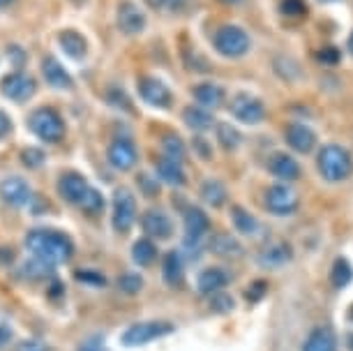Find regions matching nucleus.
<instances>
[{
	"mask_svg": "<svg viewBox=\"0 0 353 351\" xmlns=\"http://www.w3.org/2000/svg\"><path fill=\"white\" fill-rule=\"evenodd\" d=\"M157 257H159L157 241H152L148 236L137 238L134 245H132V263L137 268H150L157 261Z\"/></svg>",
	"mask_w": 353,
	"mask_h": 351,
	"instance_id": "obj_26",
	"label": "nucleus"
},
{
	"mask_svg": "<svg viewBox=\"0 0 353 351\" xmlns=\"http://www.w3.org/2000/svg\"><path fill=\"white\" fill-rule=\"evenodd\" d=\"M353 280V268H351V263L344 259V257H337L335 263H332V268H330V282H332V287L335 289H344V287H349Z\"/></svg>",
	"mask_w": 353,
	"mask_h": 351,
	"instance_id": "obj_36",
	"label": "nucleus"
},
{
	"mask_svg": "<svg viewBox=\"0 0 353 351\" xmlns=\"http://www.w3.org/2000/svg\"><path fill=\"white\" fill-rule=\"evenodd\" d=\"M74 280L83 287L90 289H106L109 287V280H106L104 273H99L97 268H79L74 270Z\"/></svg>",
	"mask_w": 353,
	"mask_h": 351,
	"instance_id": "obj_38",
	"label": "nucleus"
},
{
	"mask_svg": "<svg viewBox=\"0 0 353 351\" xmlns=\"http://www.w3.org/2000/svg\"><path fill=\"white\" fill-rule=\"evenodd\" d=\"M208 305H210V312L229 314L233 312V308H236V301H233V296L226 294V291H217V294L208 296Z\"/></svg>",
	"mask_w": 353,
	"mask_h": 351,
	"instance_id": "obj_39",
	"label": "nucleus"
},
{
	"mask_svg": "<svg viewBox=\"0 0 353 351\" xmlns=\"http://www.w3.org/2000/svg\"><path fill=\"white\" fill-rule=\"evenodd\" d=\"M145 3H148L152 10H164V8H169V0H145Z\"/></svg>",
	"mask_w": 353,
	"mask_h": 351,
	"instance_id": "obj_51",
	"label": "nucleus"
},
{
	"mask_svg": "<svg viewBox=\"0 0 353 351\" xmlns=\"http://www.w3.org/2000/svg\"><path fill=\"white\" fill-rule=\"evenodd\" d=\"M349 349H351V351H353V335H351V337H349Z\"/></svg>",
	"mask_w": 353,
	"mask_h": 351,
	"instance_id": "obj_54",
	"label": "nucleus"
},
{
	"mask_svg": "<svg viewBox=\"0 0 353 351\" xmlns=\"http://www.w3.org/2000/svg\"><path fill=\"white\" fill-rule=\"evenodd\" d=\"M173 330H176V326H173L171 321H164V319L134 321L123 330L121 342H123V347L137 349V347H145V344H150V342L162 340V337H169Z\"/></svg>",
	"mask_w": 353,
	"mask_h": 351,
	"instance_id": "obj_3",
	"label": "nucleus"
},
{
	"mask_svg": "<svg viewBox=\"0 0 353 351\" xmlns=\"http://www.w3.org/2000/svg\"><path fill=\"white\" fill-rule=\"evenodd\" d=\"M293 259V248L286 241H270L265 243L256 254V261L261 268H270V270H277V268H284L286 263Z\"/></svg>",
	"mask_w": 353,
	"mask_h": 351,
	"instance_id": "obj_15",
	"label": "nucleus"
},
{
	"mask_svg": "<svg viewBox=\"0 0 353 351\" xmlns=\"http://www.w3.org/2000/svg\"><path fill=\"white\" fill-rule=\"evenodd\" d=\"M21 162H23V167H28V169H39L46 162V155H44V150L32 148L30 146V148L21 150Z\"/></svg>",
	"mask_w": 353,
	"mask_h": 351,
	"instance_id": "obj_41",
	"label": "nucleus"
},
{
	"mask_svg": "<svg viewBox=\"0 0 353 351\" xmlns=\"http://www.w3.org/2000/svg\"><path fill=\"white\" fill-rule=\"evenodd\" d=\"M284 139H286V143H289L291 148L296 150V153H301V155H310L312 150L316 148V132L312 130L310 125L298 123V121L286 125Z\"/></svg>",
	"mask_w": 353,
	"mask_h": 351,
	"instance_id": "obj_16",
	"label": "nucleus"
},
{
	"mask_svg": "<svg viewBox=\"0 0 353 351\" xmlns=\"http://www.w3.org/2000/svg\"><path fill=\"white\" fill-rule=\"evenodd\" d=\"M231 116L243 125H261L265 121V104L250 92H238L231 99Z\"/></svg>",
	"mask_w": 353,
	"mask_h": 351,
	"instance_id": "obj_11",
	"label": "nucleus"
},
{
	"mask_svg": "<svg viewBox=\"0 0 353 351\" xmlns=\"http://www.w3.org/2000/svg\"><path fill=\"white\" fill-rule=\"evenodd\" d=\"M58 42H61V49L65 51V56L74 58V61L83 58L85 51H88V42H85V37L77 30H63L61 35H58Z\"/></svg>",
	"mask_w": 353,
	"mask_h": 351,
	"instance_id": "obj_31",
	"label": "nucleus"
},
{
	"mask_svg": "<svg viewBox=\"0 0 353 351\" xmlns=\"http://www.w3.org/2000/svg\"><path fill=\"white\" fill-rule=\"evenodd\" d=\"M263 206L270 215L289 217L301 208V194L291 188V183H275L265 190Z\"/></svg>",
	"mask_w": 353,
	"mask_h": 351,
	"instance_id": "obj_7",
	"label": "nucleus"
},
{
	"mask_svg": "<svg viewBox=\"0 0 353 351\" xmlns=\"http://www.w3.org/2000/svg\"><path fill=\"white\" fill-rule=\"evenodd\" d=\"M139 95L145 104L155 109H169L173 102V92L169 90V86L155 77H143L139 81Z\"/></svg>",
	"mask_w": 353,
	"mask_h": 351,
	"instance_id": "obj_14",
	"label": "nucleus"
},
{
	"mask_svg": "<svg viewBox=\"0 0 353 351\" xmlns=\"http://www.w3.org/2000/svg\"><path fill=\"white\" fill-rule=\"evenodd\" d=\"M319 3H337V0H319Z\"/></svg>",
	"mask_w": 353,
	"mask_h": 351,
	"instance_id": "obj_55",
	"label": "nucleus"
},
{
	"mask_svg": "<svg viewBox=\"0 0 353 351\" xmlns=\"http://www.w3.org/2000/svg\"><path fill=\"white\" fill-rule=\"evenodd\" d=\"M28 128L39 141L44 143H61L65 139V121L56 109L39 107L30 114Z\"/></svg>",
	"mask_w": 353,
	"mask_h": 351,
	"instance_id": "obj_5",
	"label": "nucleus"
},
{
	"mask_svg": "<svg viewBox=\"0 0 353 351\" xmlns=\"http://www.w3.org/2000/svg\"><path fill=\"white\" fill-rule=\"evenodd\" d=\"M183 123L188 125L192 132H196V134H201V132H208L215 128V116H212V111L199 107V104H190V107H185L183 111Z\"/></svg>",
	"mask_w": 353,
	"mask_h": 351,
	"instance_id": "obj_25",
	"label": "nucleus"
},
{
	"mask_svg": "<svg viewBox=\"0 0 353 351\" xmlns=\"http://www.w3.org/2000/svg\"><path fill=\"white\" fill-rule=\"evenodd\" d=\"M162 155L185 164V160H188V146H185V141L178 134H164V139H162Z\"/></svg>",
	"mask_w": 353,
	"mask_h": 351,
	"instance_id": "obj_35",
	"label": "nucleus"
},
{
	"mask_svg": "<svg viewBox=\"0 0 353 351\" xmlns=\"http://www.w3.org/2000/svg\"><path fill=\"white\" fill-rule=\"evenodd\" d=\"M201 201L205 203L208 208H222L226 203V199H229V192H226L224 183L217 181V178H208V181H203L201 185Z\"/></svg>",
	"mask_w": 353,
	"mask_h": 351,
	"instance_id": "obj_30",
	"label": "nucleus"
},
{
	"mask_svg": "<svg viewBox=\"0 0 353 351\" xmlns=\"http://www.w3.org/2000/svg\"><path fill=\"white\" fill-rule=\"evenodd\" d=\"M316 58L323 65H337L339 63V51H337V46H323V49L316 54Z\"/></svg>",
	"mask_w": 353,
	"mask_h": 351,
	"instance_id": "obj_46",
	"label": "nucleus"
},
{
	"mask_svg": "<svg viewBox=\"0 0 353 351\" xmlns=\"http://www.w3.org/2000/svg\"><path fill=\"white\" fill-rule=\"evenodd\" d=\"M282 14L286 17H305L307 14V3L305 0H282Z\"/></svg>",
	"mask_w": 353,
	"mask_h": 351,
	"instance_id": "obj_44",
	"label": "nucleus"
},
{
	"mask_svg": "<svg viewBox=\"0 0 353 351\" xmlns=\"http://www.w3.org/2000/svg\"><path fill=\"white\" fill-rule=\"evenodd\" d=\"M23 245L30 257L49 263L53 268L70 263L72 257H74V241L61 229H30L23 238Z\"/></svg>",
	"mask_w": 353,
	"mask_h": 351,
	"instance_id": "obj_1",
	"label": "nucleus"
},
{
	"mask_svg": "<svg viewBox=\"0 0 353 351\" xmlns=\"http://www.w3.org/2000/svg\"><path fill=\"white\" fill-rule=\"evenodd\" d=\"M231 222H233V229L238 231L241 236H256L259 229H261V222L256 220L254 213H250L248 208L238 206V203H233L231 206Z\"/></svg>",
	"mask_w": 353,
	"mask_h": 351,
	"instance_id": "obj_28",
	"label": "nucleus"
},
{
	"mask_svg": "<svg viewBox=\"0 0 353 351\" xmlns=\"http://www.w3.org/2000/svg\"><path fill=\"white\" fill-rule=\"evenodd\" d=\"M8 3H12V0H0V5H8Z\"/></svg>",
	"mask_w": 353,
	"mask_h": 351,
	"instance_id": "obj_56",
	"label": "nucleus"
},
{
	"mask_svg": "<svg viewBox=\"0 0 353 351\" xmlns=\"http://www.w3.org/2000/svg\"><path fill=\"white\" fill-rule=\"evenodd\" d=\"M316 169L323 181H328V183L349 181L353 174V157L344 146L325 143L316 153Z\"/></svg>",
	"mask_w": 353,
	"mask_h": 351,
	"instance_id": "obj_2",
	"label": "nucleus"
},
{
	"mask_svg": "<svg viewBox=\"0 0 353 351\" xmlns=\"http://www.w3.org/2000/svg\"><path fill=\"white\" fill-rule=\"evenodd\" d=\"M192 95H194L196 99V104L199 107H203V109H219L224 104V99H226V92L224 88L219 83H212V81H203V83H199L194 90H192Z\"/></svg>",
	"mask_w": 353,
	"mask_h": 351,
	"instance_id": "obj_23",
	"label": "nucleus"
},
{
	"mask_svg": "<svg viewBox=\"0 0 353 351\" xmlns=\"http://www.w3.org/2000/svg\"><path fill=\"white\" fill-rule=\"evenodd\" d=\"M268 171L279 183H296L301 178V164L289 153H272L268 157Z\"/></svg>",
	"mask_w": 353,
	"mask_h": 351,
	"instance_id": "obj_19",
	"label": "nucleus"
},
{
	"mask_svg": "<svg viewBox=\"0 0 353 351\" xmlns=\"http://www.w3.org/2000/svg\"><path fill=\"white\" fill-rule=\"evenodd\" d=\"M106 162L113 171H132L139 162V150L137 143L130 137H116L106 148Z\"/></svg>",
	"mask_w": 353,
	"mask_h": 351,
	"instance_id": "obj_8",
	"label": "nucleus"
},
{
	"mask_svg": "<svg viewBox=\"0 0 353 351\" xmlns=\"http://www.w3.org/2000/svg\"><path fill=\"white\" fill-rule=\"evenodd\" d=\"M116 287L125 296H137V294H141V291H143L145 280H143V275L137 273V270H128V273H123L121 277H118Z\"/></svg>",
	"mask_w": 353,
	"mask_h": 351,
	"instance_id": "obj_37",
	"label": "nucleus"
},
{
	"mask_svg": "<svg viewBox=\"0 0 353 351\" xmlns=\"http://www.w3.org/2000/svg\"><path fill=\"white\" fill-rule=\"evenodd\" d=\"M212 44H215L217 54L224 58H243L252 49L250 35L236 23H226L222 28H217L215 37H212Z\"/></svg>",
	"mask_w": 353,
	"mask_h": 351,
	"instance_id": "obj_6",
	"label": "nucleus"
},
{
	"mask_svg": "<svg viewBox=\"0 0 353 351\" xmlns=\"http://www.w3.org/2000/svg\"><path fill=\"white\" fill-rule=\"evenodd\" d=\"M8 56L14 61V65L17 68H23V58H26V54L21 51V46H10L8 49Z\"/></svg>",
	"mask_w": 353,
	"mask_h": 351,
	"instance_id": "obj_49",
	"label": "nucleus"
},
{
	"mask_svg": "<svg viewBox=\"0 0 353 351\" xmlns=\"http://www.w3.org/2000/svg\"><path fill=\"white\" fill-rule=\"evenodd\" d=\"M0 90H3V95L12 99V102H26V99H30L35 95L37 90V83L35 79L30 74H26V72H12L3 79V83H0Z\"/></svg>",
	"mask_w": 353,
	"mask_h": 351,
	"instance_id": "obj_13",
	"label": "nucleus"
},
{
	"mask_svg": "<svg viewBox=\"0 0 353 351\" xmlns=\"http://www.w3.org/2000/svg\"><path fill=\"white\" fill-rule=\"evenodd\" d=\"M210 252H215L217 257H226V259H236V257H243V245L236 241L231 234L226 231H217V234L210 236L208 241Z\"/></svg>",
	"mask_w": 353,
	"mask_h": 351,
	"instance_id": "obj_27",
	"label": "nucleus"
},
{
	"mask_svg": "<svg viewBox=\"0 0 353 351\" xmlns=\"http://www.w3.org/2000/svg\"><path fill=\"white\" fill-rule=\"evenodd\" d=\"M192 148H194V153L201 157V160H210V157H212V146L205 141L203 137H194V141H192Z\"/></svg>",
	"mask_w": 353,
	"mask_h": 351,
	"instance_id": "obj_45",
	"label": "nucleus"
},
{
	"mask_svg": "<svg viewBox=\"0 0 353 351\" xmlns=\"http://www.w3.org/2000/svg\"><path fill=\"white\" fill-rule=\"evenodd\" d=\"M42 74H44L46 83H49L51 88L70 90L72 86H74V81H72V77H70V72L65 70L53 56H46L44 61H42Z\"/></svg>",
	"mask_w": 353,
	"mask_h": 351,
	"instance_id": "obj_24",
	"label": "nucleus"
},
{
	"mask_svg": "<svg viewBox=\"0 0 353 351\" xmlns=\"http://www.w3.org/2000/svg\"><path fill=\"white\" fill-rule=\"evenodd\" d=\"M303 351H337V337L328 326H319L303 342Z\"/></svg>",
	"mask_w": 353,
	"mask_h": 351,
	"instance_id": "obj_29",
	"label": "nucleus"
},
{
	"mask_svg": "<svg viewBox=\"0 0 353 351\" xmlns=\"http://www.w3.org/2000/svg\"><path fill=\"white\" fill-rule=\"evenodd\" d=\"M118 30L123 35H139L145 30V14L132 0H121L118 5Z\"/></svg>",
	"mask_w": 353,
	"mask_h": 351,
	"instance_id": "obj_17",
	"label": "nucleus"
},
{
	"mask_svg": "<svg viewBox=\"0 0 353 351\" xmlns=\"http://www.w3.org/2000/svg\"><path fill=\"white\" fill-rule=\"evenodd\" d=\"M77 351H111V349L106 347V340H104V335H99V333H92V335L83 337V340L79 342Z\"/></svg>",
	"mask_w": 353,
	"mask_h": 351,
	"instance_id": "obj_42",
	"label": "nucleus"
},
{
	"mask_svg": "<svg viewBox=\"0 0 353 351\" xmlns=\"http://www.w3.org/2000/svg\"><path fill=\"white\" fill-rule=\"evenodd\" d=\"M139 220V208H137V197L132 194L130 188H118L113 192L111 201V227L118 236L130 234L132 227Z\"/></svg>",
	"mask_w": 353,
	"mask_h": 351,
	"instance_id": "obj_4",
	"label": "nucleus"
},
{
	"mask_svg": "<svg viewBox=\"0 0 353 351\" xmlns=\"http://www.w3.org/2000/svg\"><path fill=\"white\" fill-rule=\"evenodd\" d=\"M141 229L143 236L152 238V241H169L173 236V220L164 208H148L141 215Z\"/></svg>",
	"mask_w": 353,
	"mask_h": 351,
	"instance_id": "obj_12",
	"label": "nucleus"
},
{
	"mask_svg": "<svg viewBox=\"0 0 353 351\" xmlns=\"http://www.w3.org/2000/svg\"><path fill=\"white\" fill-rule=\"evenodd\" d=\"M162 280L171 289H181L185 284V257L181 250H169L162 257Z\"/></svg>",
	"mask_w": 353,
	"mask_h": 351,
	"instance_id": "obj_21",
	"label": "nucleus"
},
{
	"mask_svg": "<svg viewBox=\"0 0 353 351\" xmlns=\"http://www.w3.org/2000/svg\"><path fill=\"white\" fill-rule=\"evenodd\" d=\"M12 342H14V328L8 321H0V351L8 349Z\"/></svg>",
	"mask_w": 353,
	"mask_h": 351,
	"instance_id": "obj_47",
	"label": "nucleus"
},
{
	"mask_svg": "<svg viewBox=\"0 0 353 351\" xmlns=\"http://www.w3.org/2000/svg\"><path fill=\"white\" fill-rule=\"evenodd\" d=\"M229 282H231L229 270L222 266H208L196 277V291L201 296H210V294H217V291H224Z\"/></svg>",
	"mask_w": 353,
	"mask_h": 351,
	"instance_id": "obj_20",
	"label": "nucleus"
},
{
	"mask_svg": "<svg viewBox=\"0 0 353 351\" xmlns=\"http://www.w3.org/2000/svg\"><path fill=\"white\" fill-rule=\"evenodd\" d=\"M346 49H349V54L353 56V32L349 35V42H346Z\"/></svg>",
	"mask_w": 353,
	"mask_h": 351,
	"instance_id": "obj_52",
	"label": "nucleus"
},
{
	"mask_svg": "<svg viewBox=\"0 0 353 351\" xmlns=\"http://www.w3.org/2000/svg\"><path fill=\"white\" fill-rule=\"evenodd\" d=\"M215 137H217V143L222 146L226 153L236 150L238 146L243 143V134L233 128L231 123H215Z\"/></svg>",
	"mask_w": 353,
	"mask_h": 351,
	"instance_id": "obj_34",
	"label": "nucleus"
},
{
	"mask_svg": "<svg viewBox=\"0 0 353 351\" xmlns=\"http://www.w3.org/2000/svg\"><path fill=\"white\" fill-rule=\"evenodd\" d=\"M137 185H139V192H141L145 199L159 197V178L157 176H152V174H139L137 176Z\"/></svg>",
	"mask_w": 353,
	"mask_h": 351,
	"instance_id": "obj_40",
	"label": "nucleus"
},
{
	"mask_svg": "<svg viewBox=\"0 0 353 351\" xmlns=\"http://www.w3.org/2000/svg\"><path fill=\"white\" fill-rule=\"evenodd\" d=\"M219 3H224V5H238V3H243V0H219Z\"/></svg>",
	"mask_w": 353,
	"mask_h": 351,
	"instance_id": "obj_53",
	"label": "nucleus"
},
{
	"mask_svg": "<svg viewBox=\"0 0 353 351\" xmlns=\"http://www.w3.org/2000/svg\"><path fill=\"white\" fill-rule=\"evenodd\" d=\"M79 210H81L83 215H88V217H99L104 213V208H106V199L104 194L99 192L97 188H88V192L83 194V199L79 201Z\"/></svg>",
	"mask_w": 353,
	"mask_h": 351,
	"instance_id": "obj_32",
	"label": "nucleus"
},
{
	"mask_svg": "<svg viewBox=\"0 0 353 351\" xmlns=\"http://www.w3.org/2000/svg\"><path fill=\"white\" fill-rule=\"evenodd\" d=\"M265 294H268V282H265V280H256V282L250 284L248 291H245V301L254 305V303H261L263 301Z\"/></svg>",
	"mask_w": 353,
	"mask_h": 351,
	"instance_id": "obj_43",
	"label": "nucleus"
},
{
	"mask_svg": "<svg viewBox=\"0 0 353 351\" xmlns=\"http://www.w3.org/2000/svg\"><path fill=\"white\" fill-rule=\"evenodd\" d=\"M155 176L159 178V183H166V185H171V188H185V185H188L185 164L171 160V157H166V155H162L155 162Z\"/></svg>",
	"mask_w": 353,
	"mask_h": 351,
	"instance_id": "obj_22",
	"label": "nucleus"
},
{
	"mask_svg": "<svg viewBox=\"0 0 353 351\" xmlns=\"http://www.w3.org/2000/svg\"><path fill=\"white\" fill-rule=\"evenodd\" d=\"M12 132V121L5 111H0V139H5Z\"/></svg>",
	"mask_w": 353,
	"mask_h": 351,
	"instance_id": "obj_50",
	"label": "nucleus"
},
{
	"mask_svg": "<svg viewBox=\"0 0 353 351\" xmlns=\"http://www.w3.org/2000/svg\"><path fill=\"white\" fill-rule=\"evenodd\" d=\"M58 194L65 203H70V206H79V201L83 199V194L88 192L90 183L85 181V176L77 174V171H68V174H63L58 178Z\"/></svg>",
	"mask_w": 353,
	"mask_h": 351,
	"instance_id": "obj_18",
	"label": "nucleus"
},
{
	"mask_svg": "<svg viewBox=\"0 0 353 351\" xmlns=\"http://www.w3.org/2000/svg\"><path fill=\"white\" fill-rule=\"evenodd\" d=\"M53 266H49V263H44V261H39L35 259V257H30L28 261H23L21 263V277L23 280H30V282H39V280H51L53 277Z\"/></svg>",
	"mask_w": 353,
	"mask_h": 351,
	"instance_id": "obj_33",
	"label": "nucleus"
},
{
	"mask_svg": "<svg viewBox=\"0 0 353 351\" xmlns=\"http://www.w3.org/2000/svg\"><path fill=\"white\" fill-rule=\"evenodd\" d=\"M17 351H51L44 340H23L17 344Z\"/></svg>",
	"mask_w": 353,
	"mask_h": 351,
	"instance_id": "obj_48",
	"label": "nucleus"
},
{
	"mask_svg": "<svg viewBox=\"0 0 353 351\" xmlns=\"http://www.w3.org/2000/svg\"><path fill=\"white\" fill-rule=\"evenodd\" d=\"M183 229H185L183 245H196V248H201L203 238L210 236L212 224L203 208L190 206V208H185V213H183Z\"/></svg>",
	"mask_w": 353,
	"mask_h": 351,
	"instance_id": "obj_9",
	"label": "nucleus"
},
{
	"mask_svg": "<svg viewBox=\"0 0 353 351\" xmlns=\"http://www.w3.org/2000/svg\"><path fill=\"white\" fill-rule=\"evenodd\" d=\"M0 199L12 208H30L35 201V192L30 183L21 176H8L0 181Z\"/></svg>",
	"mask_w": 353,
	"mask_h": 351,
	"instance_id": "obj_10",
	"label": "nucleus"
}]
</instances>
